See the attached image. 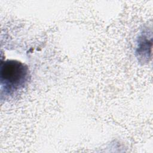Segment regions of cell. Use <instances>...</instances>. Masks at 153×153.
Wrapping results in <instances>:
<instances>
[{"mask_svg": "<svg viewBox=\"0 0 153 153\" xmlns=\"http://www.w3.org/2000/svg\"><path fill=\"white\" fill-rule=\"evenodd\" d=\"M148 36L146 35H142L138 40L136 53L138 54V57H148L149 44H151L148 40Z\"/></svg>", "mask_w": 153, "mask_h": 153, "instance_id": "cell-2", "label": "cell"}, {"mask_svg": "<svg viewBox=\"0 0 153 153\" xmlns=\"http://www.w3.org/2000/svg\"><path fill=\"white\" fill-rule=\"evenodd\" d=\"M0 72L1 93L5 97L13 96L23 88L29 76L27 66L16 60L2 62Z\"/></svg>", "mask_w": 153, "mask_h": 153, "instance_id": "cell-1", "label": "cell"}]
</instances>
